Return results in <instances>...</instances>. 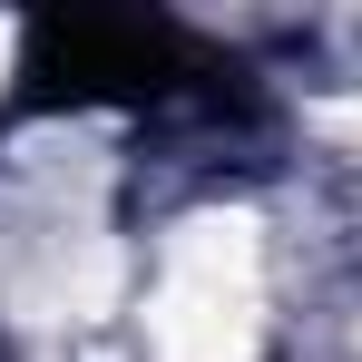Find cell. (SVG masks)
<instances>
[{
  "mask_svg": "<svg viewBox=\"0 0 362 362\" xmlns=\"http://www.w3.org/2000/svg\"><path fill=\"white\" fill-rule=\"evenodd\" d=\"M30 108H147L206 69L186 59L177 30L157 20H108V10H69V20H40L30 30Z\"/></svg>",
  "mask_w": 362,
  "mask_h": 362,
  "instance_id": "1",
  "label": "cell"
}]
</instances>
